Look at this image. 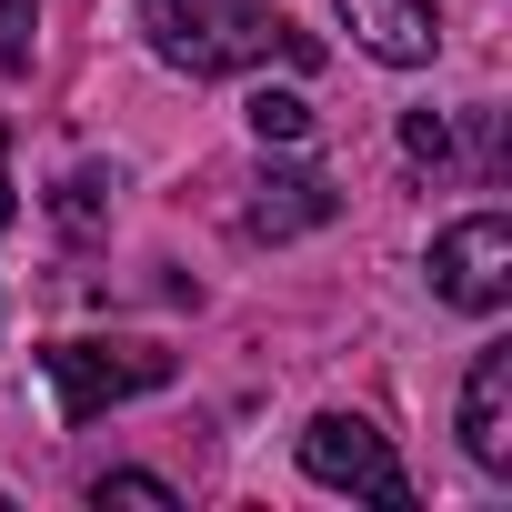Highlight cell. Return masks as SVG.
Listing matches in <instances>:
<instances>
[{
    "instance_id": "obj_13",
    "label": "cell",
    "mask_w": 512,
    "mask_h": 512,
    "mask_svg": "<svg viewBox=\"0 0 512 512\" xmlns=\"http://www.w3.org/2000/svg\"><path fill=\"white\" fill-rule=\"evenodd\" d=\"M0 151H11V131H0ZM21 221V201H11V161H0V231Z\"/></svg>"
},
{
    "instance_id": "obj_4",
    "label": "cell",
    "mask_w": 512,
    "mask_h": 512,
    "mask_svg": "<svg viewBox=\"0 0 512 512\" xmlns=\"http://www.w3.org/2000/svg\"><path fill=\"white\" fill-rule=\"evenodd\" d=\"M432 292L452 312H502L512 302V221L502 211H472L432 241Z\"/></svg>"
},
{
    "instance_id": "obj_10",
    "label": "cell",
    "mask_w": 512,
    "mask_h": 512,
    "mask_svg": "<svg viewBox=\"0 0 512 512\" xmlns=\"http://www.w3.org/2000/svg\"><path fill=\"white\" fill-rule=\"evenodd\" d=\"M91 502H101V512H111V502H151V512H171L181 492H171L161 472H101V482H91Z\"/></svg>"
},
{
    "instance_id": "obj_11",
    "label": "cell",
    "mask_w": 512,
    "mask_h": 512,
    "mask_svg": "<svg viewBox=\"0 0 512 512\" xmlns=\"http://www.w3.org/2000/svg\"><path fill=\"white\" fill-rule=\"evenodd\" d=\"M402 151H412V161H432V171H452V121L412 111V121H402Z\"/></svg>"
},
{
    "instance_id": "obj_1",
    "label": "cell",
    "mask_w": 512,
    "mask_h": 512,
    "mask_svg": "<svg viewBox=\"0 0 512 512\" xmlns=\"http://www.w3.org/2000/svg\"><path fill=\"white\" fill-rule=\"evenodd\" d=\"M141 31H151V51L171 61V71H191V81H231V71H312L322 61V41L312 31H292L272 0H141Z\"/></svg>"
},
{
    "instance_id": "obj_5",
    "label": "cell",
    "mask_w": 512,
    "mask_h": 512,
    "mask_svg": "<svg viewBox=\"0 0 512 512\" xmlns=\"http://www.w3.org/2000/svg\"><path fill=\"white\" fill-rule=\"evenodd\" d=\"M462 452L482 472H512V352L502 342L472 352V372H462Z\"/></svg>"
},
{
    "instance_id": "obj_3",
    "label": "cell",
    "mask_w": 512,
    "mask_h": 512,
    "mask_svg": "<svg viewBox=\"0 0 512 512\" xmlns=\"http://www.w3.org/2000/svg\"><path fill=\"white\" fill-rule=\"evenodd\" d=\"M302 472L332 482V492H362V502H382V512L412 502V472L392 462V442H382L362 412H322V422H302Z\"/></svg>"
},
{
    "instance_id": "obj_6",
    "label": "cell",
    "mask_w": 512,
    "mask_h": 512,
    "mask_svg": "<svg viewBox=\"0 0 512 512\" xmlns=\"http://www.w3.org/2000/svg\"><path fill=\"white\" fill-rule=\"evenodd\" d=\"M332 11H342L352 41H362L372 61H392V71H422V61L442 51V11H432V0H332Z\"/></svg>"
},
{
    "instance_id": "obj_8",
    "label": "cell",
    "mask_w": 512,
    "mask_h": 512,
    "mask_svg": "<svg viewBox=\"0 0 512 512\" xmlns=\"http://www.w3.org/2000/svg\"><path fill=\"white\" fill-rule=\"evenodd\" d=\"M31 51H41V0H0V81L31 71Z\"/></svg>"
},
{
    "instance_id": "obj_12",
    "label": "cell",
    "mask_w": 512,
    "mask_h": 512,
    "mask_svg": "<svg viewBox=\"0 0 512 512\" xmlns=\"http://www.w3.org/2000/svg\"><path fill=\"white\" fill-rule=\"evenodd\" d=\"M101 191H111L101 171H71V181H61V221H71V231H91V221H101Z\"/></svg>"
},
{
    "instance_id": "obj_2",
    "label": "cell",
    "mask_w": 512,
    "mask_h": 512,
    "mask_svg": "<svg viewBox=\"0 0 512 512\" xmlns=\"http://www.w3.org/2000/svg\"><path fill=\"white\" fill-rule=\"evenodd\" d=\"M41 372H51V392H61V422H91V412H111V402L161 392V382H171V352H151V342H51Z\"/></svg>"
},
{
    "instance_id": "obj_9",
    "label": "cell",
    "mask_w": 512,
    "mask_h": 512,
    "mask_svg": "<svg viewBox=\"0 0 512 512\" xmlns=\"http://www.w3.org/2000/svg\"><path fill=\"white\" fill-rule=\"evenodd\" d=\"M251 131H262V141H302L312 131V101L302 91H251Z\"/></svg>"
},
{
    "instance_id": "obj_7",
    "label": "cell",
    "mask_w": 512,
    "mask_h": 512,
    "mask_svg": "<svg viewBox=\"0 0 512 512\" xmlns=\"http://www.w3.org/2000/svg\"><path fill=\"white\" fill-rule=\"evenodd\" d=\"M312 221H332V181H322V171H262L251 201H241V231H251V241H292V231H312Z\"/></svg>"
}]
</instances>
